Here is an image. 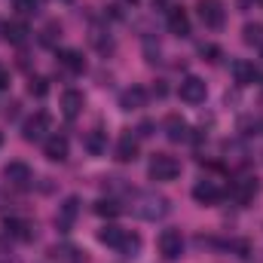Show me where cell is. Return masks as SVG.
Masks as SVG:
<instances>
[{
    "mask_svg": "<svg viewBox=\"0 0 263 263\" xmlns=\"http://www.w3.org/2000/svg\"><path fill=\"white\" fill-rule=\"evenodd\" d=\"M98 242L101 245H107V248H117V251H123L126 257H135L138 254V248H141V239L129 233V230H123V227H104V230H98Z\"/></svg>",
    "mask_w": 263,
    "mask_h": 263,
    "instance_id": "obj_1",
    "label": "cell"
},
{
    "mask_svg": "<svg viewBox=\"0 0 263 263\" xmlns=\"http://www.w3.org/2000/svg\"><path fill=\"white\" fill-rule=\"evenodd\" d=\"M132 211L141 220H162L168 214V199L159 196V193H138L132 202Z\"/></svg>",
    "mask_w": 263,
    "mask_h": 263,
    "instance_id": "obj_2",
    "label": "cell"
},
{
    "mask_svg": "<svg viewBox=\"0 0 263 263\" xmlns=\"http://www.w3.org/2000/svg\"><path fill=\"white\" fill-rule=\"evenodd\" d=\"M147 175H150V181L168 184V181H175V178L181 175V162H178L175 156H168V153H156V156L150 159V168H147Z\"/></svg>",
    "mask_w": 263,
    "mask_h": 263,
    "instance_id": "obj_3",
    "label": "cell"
},
{
    "mask_svg": "<svg viewBox=\"0 0 263 263\" xmlns=\"http://www.w3.org/2000/svg\"><path fill=\"white\" fill-rule=\"evenodd\" d=\"M49 132H52V117H49L46 110H37V114H34V117H28V120H25V126H22L25 141H46V138H49Z\"/></svg>",
    "mask_w": 263,
    "mask_h": 263,
    "instance_id": "obj_4",
    "label": "cell"
},
{
    "mask_svg": "<svg viewBox=\"0 0 263 263\" xmlns=\"http://www.w3.org/2000/svg\"><path fill=\"white\" fill-rule=\"evenodd\" d=\"M257 178H251V175H239L233 184H230V199L236 202V205H248V202H254V196H257Z\"/></svg>",
    "mask_w": 263,
    "mask_h": 263,
    "instance_id": "obj_5",
    "label": "cell"
},
{
    "mask_svg": "<svg viewBox=\"0 0 263 263\" xmlns=\"http://www.w3.org/2000/svg\"><path fill=\"white\" fill-rule=\"evenodd\" d=\"M196 9H199V18H202V25H205V28H211V31L223 28L227 12H223V3H220V0H199Z\"/></svg>",
    "mask_w": 263,
    "mask_h": 263,
    "instance_id": "obj_6",
    "label": "cell"
},
{
    "mask_svg": "<svg viewBox=\"0 0 263 263\" xmlns=\"http://www.w3.org/2000/svg\"><path fill=\"white\" fill-rule=\"evenodd\" d=\"M159 254L165 260H178L184 254V236H181V230H162V236H159Z\"/></svg>",
    "mask_w": 263,
    "mask_h": 263,
    "instance_id": "obj_7",
    "label": "cell"
},
{
    "mask_svg": "<svg viewBox=\"0 0 263 263\" xmlns=\"http://www.w3.org/2000/svg\"><path fill=\"white\" fill-rule=\"evenodd\" d=\"M178 95H181V101H187V104H202L205 95H208V86H205V80H199V77H184Z\"/></svg>",
    "mask_w": 263,
    "mask_h": 263,
    "instance_id": "obj_8",
    "label": "cell"
},
{
    "mask_svg": "<svg viewBox=\"0 0 263 263\" xmlns=\"http://www.w3.org/2000/svg\"><path fill=\"white\" fill-rule=\"evenodd\" d=\"M162 129H165V138H168V141H175V144L190 141V123H187L181 114H168Z\"/></svg>",
    "mask_w": 263,
    "mask_h": 263,
    "instance_id": "obj_9",
    "label": "cell"
},
{
    "mask_svg": "<svg viewBox=\"0 0 263 263\" xmlns=\"http://www.w3.org/2000/svg\"><path fill=\"white\" fill-rule=\"evenodd\" d=\"M3 230L9 239H18V242H31L34 239V223L25 220V217H6L3 220Z\"/></svg>",
    "mask_w": 263,
    "mask_h": 263,
    "instance_id": "obj_10",
    "label": "cell"
},
{
    "mask_svg": "<svg viewBox=\"0 0 263 263\" xmlns=\"http://www.w3.org/2000/svg\"><path fill=\"white\" fill-rule=\"evenodd\" d=\"M67 150H70V144H67L65 135H59V132L43 141V153H46V159H52V162H65Z\"/></svg>",
    "mask_w": 263,
    "mask_h": 263,
    "instance_id": "obj_11",
    "label": "cell"
},
{
    "mask_svg": "<svg viewBox=\"0 0 263 263\" xmlns=\"http://www.w3.org/2000/svg\"><path fill=\"white\" fill-rule=\"evenodd\" d=\"M165 25H168V31H172L175 37H187V34H190V15H187V9L172 6L168 15H165Z\"/></svg>",
    "mask_w": 263,
    "mask_h": 263,
    "instance_id": "obj_12",
    "label": "cell"
},
{
    "mask_svg": "<svg viewBox=\"0 0 263 263\" xmlns=\"http://www.w3.org/2000/svg\"><path fill=\"white\" fill-rule=\"evenodd\" d=\"M193 199H196L199 205H214V202L223 199V190L214 181H199L196 187H193Z\"/></svg>",
    "mask_w": 263,
    "mask_h": 263,
    "instance_id": "obj_13",
    "label": "cell"
},
{
    "mask_svg": "<svg viewBox=\"0 0 263 263\" xmlns=\"http://www.w3.org/2000/svg\"><path fill=\"white\" fill-rule=\"evenodd\" d=\"M114 156H117V162H135V159H138V138H135L132 132L120 135Z\"/></svg>",
    "mask_w": 263,
    "mask_h": 263,
    "instance_id": "obj_14",
    "label": "cell"
},
{
    "mask_svg": "<svg viewBox=\"0 0 263 263\" xmlns=\"http://www.w3.org/2000/svg\"><path fill=\"white\" fill-rule=\"evenodd\" d=\"M77 211H80V199H77V196L65 199V205H62V208H59V214H55V227H59L62 233H67V230L73 227Z\"/></svg>",
    "mask_w": 263,
    "mask_h": 263,
    "instance_id": "obj_15",
    "label": "cell"
},
{
    "mask_svg": "<svg viewBox=\"0 0 263 263\" xmlns=\"http://www.w3.org/2000/svg\"><path fill=\"white\" fill-rule=\"evenodd\" d=\"M83 107H86V95H83V92L67 89L65 95H62V114H65L67 120L80 117V114H83Z\"/></svg>",
    "mask_w": 263,
    "mask_h": 263,
    "instance_id": "obj_16",
    "label": "cell"
},
{
    "mask_svg": "<svg viewBox=\"0 0 263 263\" xmlns=\"http://www.w3.org/2000/svg\"><path fill=\"white\" fill-rule=\"evenodd\" d=\"M28 34H31V31H28V25H25L22 18H12V22L3 25V40H9L12 46H22V43L28 40Z\"/></svg>",
    "mask_w": 263,
    "mask_h": 263,
    "instance_id": "obj_17",
    "label": "cell"
},
{
    "mask_svg": "<svg viewBox=\"0 0 263 263\" xmlns=\"http://www.w3.org/2000/svg\"><path fill=\"white\" fill-rule=\"evenodd\" d=\"M3 178H6L9 184H15V187H28V181H31V168H28L25 162H9V165L3 168Z\"/></svg>",
    "mask_w": 263,
    "mask_h": 263,
    "instance_id": "obj_18",
    "label": "cell"
},
{
    "mask_svg": "<svg viewBox=\"0 0 263 263\" xmlns=\"http://www.w3.org/2000/svg\"><path fill=\"white\" fill-rule=\"evenodd\" d=\"M147 104V92L141 89V86H129L123 95H120V107L123 110H138V107H144Z\"/></svg>",
    "mask_w": 263,
    "mask_h": 263,
    "instance_id": "obj_19",
    "label": "cell"
},
{
    "mask_svg": "<svg viewBox=\"0 0 263 263\" xmlns=\"http://www.w3.org/2000/svg\"><path fill=\"white\" fill-rule=\"evenodd\" d=\"M233 77H236L239 86H251V83L257 80V67H254V62L239 59V62H233Z\"/></svg>",
    "mask_w": 263,
    "mask_h": 263,
    "instance_id": "obj_20",
    "label": "cell"
},
{
    "mask_svg": "<svg viewBox=\"0 0 263 263\" xmlns=\"http://www.w3.org/2000/svg\"><path fill=\"white\" fill-rule=\"evenodd\" d=\"M59 65L65 67V70H70V73H83L86 70V59L77 49H62L59 52Z\"/></svg>",
    "mask_w": 263,
    "mask_h": 263,
    "instance_id": "obj_21",
    "label": "cell"
},
{
    "mask_svg": "<svg viewBox=\"0 0 263 263\" xmlns=\"http://www.w3.org/2000/svg\"><path fill=\"white\" fill-rule=\"evenodd\" d=\"M49 257L59 263H83V254L73 245H55V248H49Z\"/></svg>",
    "mask_w": 263,
    "mask_h": 263,
    "instance_id": "obj_22",
    "label": "cell"
},
{
    "mask_svg": "<svg viewBox=\"0 0 263 263\" xmlns=\"http://www.w3.org/2000/svg\"><path fill=\"white\" fill-rule=\"evenodd\" d=\"M83 144H86V150H89L92 156H101V153L107 150V135L95 129V132H89V135H86V141H83Z\"/></svg>",
    "mask_w": 263,
    "mask_h": 263,
    "instance_id": "obj_23",
    "label": "cell"
},
{
    "mask_svg": "<svg viewBox=\"0 0 263 263\" xmlns=\"http://www.w3.org/2000/svg\"><path fill=\"white\" fill-rule=\"evenodd\" d=\"M123 208H120V202L117 199H98L95 202V214H101V217H117Z\"/></svg>",
    "mask_w": 263,
    "mask_h": 263,
    "instance_id": "obj_24",
    "label": "cell"
},
{
    "mask_svg": "<svg viewBox=\"0 0 263 263\" xmlns=\"http://www.w3.org/2000/svg\"><path fill=\"white\" fill-rule=\"evenodd\" d=\"M242 37H245V43L248 46H263V25H245V31H242Z\"/></svg>",
    "mask_w": 263,
    "mask_h": 263,
    "instance_id": "obj_25",
    "label": "cell"
},
{
    "mask_svg": "<svg viewBox=\"0 0 263 263\" xmlns=\"http://www.w3.org/2000/svg\"><path fill=\"white\" fill-rule=\"evenodd\" d=\"M28 92H31L34 98H46V95H49V80H46V77H31Z\"/></svg>",
    "mask_w": 263,
    "mask_h": 263,
    "instance_id": "obj_26",
    "label": "cell"
},
{
    "mask_svg": "<svg viewBox=\"0 0 263 263\" xmlns=\"http://www.w3.org/2000/svg\"><path fill=\"white\" fill-rule=\"evenodd\" d=\"M199 55H202L205 62H211V65H214V62H220V49H217V46H211V43H202V46H199Z\"/></svg>",
    "mask_w": 263,
    "mask_h": 263,
    "instance_id": "obj_27",
    "label": "cell"
},
{
    "mask_svg": "<svg viewBox=\"0 0 263 263\" xmlns=\"http://www.w3.org/2000/svg\"><path fill=\"white\" fill-rule=\"evenodd\" d=\"M55 34L62 37V28H59V22H49L46 31H43V43H55Z\"/></svg>",
    "mask_w": 263,
    "mask_h": 263,
    "instance_id": "obj_28",
    "label": "cell"
},
{
    "mask_svg": "<svg viewBox=\"0 0 263 263\" xmlns=\"http://www.w3.org/2000/svg\"><path fill=\"white\" fill-rule=\"evenodd\" d=\"M6 86H9V70L0 65V89H6Z\"/></svg>",
    "mask_w": 263,
    "mask_h": 263,
    "instance_id": "obj_29",
    "label": "cell"
},
{
    "mask_svg": "<svg viewBox=\"0 0 263 263\" xmlns=\"http://www.w3.org/2000/svg\"><path fill=\"white\" fill-rule=\"evenodd\" d=\"M0 37H3V22H0Z\"/></svg>",
    "mask_w": 263,
    "mask_h": 263,
    "instance_id": "obj_30",
    "label": "cell"
},
{
    "mask_svg": "<svg viewBox=\"0 0 263 263\" xmlns=\"http://www.w3.org/2000/svg\"><path fill=\"white\" fill-rule=\"evenodd\" d=\"M31 3H43V0H31Z\"/></svg>",
    "mask_w": 263,
    "mask_h": 263,
    "instance_id": "obj_31",
    "label": "cell"
},
{
    "mask_svg": "<svg viewBox=\"0 0 263 263\" xmlns=\"http://www.w3.org/2000/svg\"><path fill=\"white\" fill-rule=\"evenodd\" d=\"M0 144H3V135H0Z\"/></svg>",
    "mask_w": 263,
    "mask_h": 263,
    "instance_id": "obj_32",
    "label": "cell"
},
{
    "mask_svg": "<svg viewBox=\"0 0 263 263\" xmlns=\"http://www.w3.org/2000/svg\"><path fill=\"white\" fill-rule=\"evenodd\" d=\"M257 3H260V6H263V0H257Z\"/></svg>",
    "mask_w": 263,
    "mask_h": 263,
    "instance_id": "obj_33",
    "label": "cell"
},
{
    "mask_svg": "<svg viewBox=\"0 0 263 263\" xmlns=\"http://www.w3.org/2000/svg\"><path fill=\"white\" fill-rule=\"evenodd\" d=\"M0 263H9V260H0Z\"/></svg>",
    "mask_w": 263,
    "mask_h": 263,
    "instance_id": "obj_34",
    "label": "cell"
},
{
    "mask_svg": "<svg viewBox=\"0 0 263 263\" xmlns=\"http://www.w3.org/2000/svg\"><path fill=\"white\" fill-rule=\"evenodd\" d=\"M129 3H135V0H129Z\"/></svg>",
    "mask_w": 263,
    "mask_h": 263,
    "instance_id": "obj_35",
    "label": "cell"
}]
</instances>
